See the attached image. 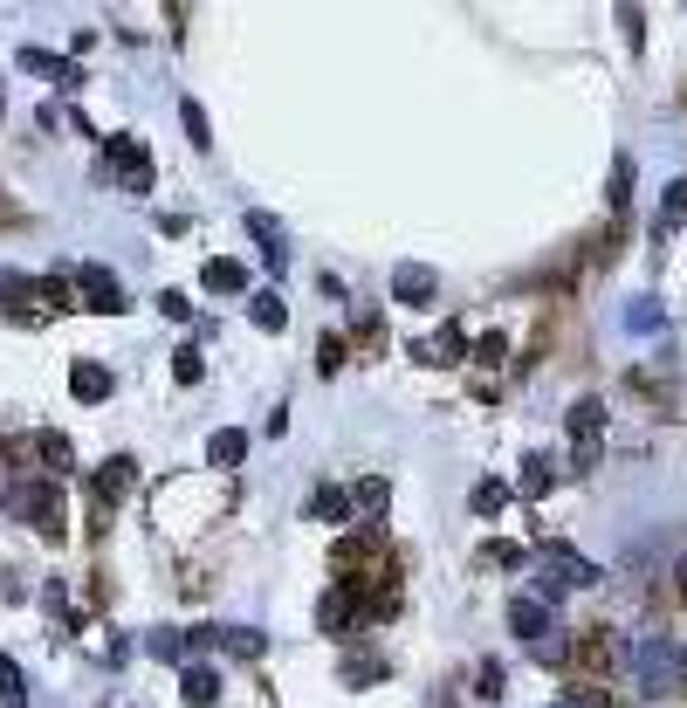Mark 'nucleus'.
<instances>
[{
    "instance_id": "8",
    "label": "nucleus",
    "mask_w": 687,
    "mask_h": 708,
    "mask_svg": "<svg viewBox=\"0 0 687 708\" xmlns=\"http://www.w3.org/2000/svg\"><path fill=\"white\" fill-rule=\"evenodd\" d=\"M110 385H117V378H110V365H97V358H76V365H69V392H76L84 406H104Z\"/></svg>"
},
{
    "instance_id": "33",
    "label": "nucleus",
    "mask_w": 687,
    "mask_h": 708,
    "mask_svg": "<svg viewBox=\"0 0 687 708\" xmlns=\"http://www.w3.org/2000/svg\"><path fill=\"white\" fill-rule=\"evenodd\" d=\"M49 612L62 619V633H76V626H84V619H76V606H69V592H62V584H49Z\"/></svg>"
},
{
    "instance_id": "11",
    "label": "nucleus",
    "mask_w": 687,
    "mask_h": 708,
    "mask_svg": "<svg viewBox=\"0 0 687 708\" xmlns=\"http://www.w3.org/2000/svg\"><path fill=\"white\" fill-rule=\"evenodd\" d=\"M310 517H316V523H351L357 502H351V489H337V482H316V489H310Z\"/></svg>"
},
{
    "instance_id": "38",
    "label": "nucleus",
    "mask_w": 687,
    "mask_h": 708,
    "mask_svg": "<svg viewBox=\"0 0 687 708\" xmlns=\"http://www.w3.org/2000/svg\"><path fill=\"white\" fill-rule=\"evenodd\" d=\"M474 695H489V701H495V695H502V667H481V681H474Z\"/></svg>"
},
{
    "instance_id": "20",
    "label": "nucleus",
    "mask_w": 687,
    "mask_h": 708,
    "mask_svg": "<svg viewBox=\"0 0 687 708\" xmlns=\"http://www.w3.org/2000/svg\"><path fill=\"white\" fill-rule=\"evenodd\" d=\"M220 647H227L234 660H262V653H268V640L255 633V626H227V633H220Z\"/></svg>"
},
{
    "instance_id": "7",
    "label": "nucleus",
    "mask_w": 687,
    "mask_h": 708,
    "mask_svg": "<svg viewBox=\"0 0 687 708\" xmlns=\"http://www.w3.org/2000/svg\"><path fill=\"white\" fill-rule=\"evenodd\" d=\"M179 701H186V708H214V701H220V667H207V660L179 667Z\"/></svg>"
},
{
    "instance_id": "1",
    "label": "nucleus",
    "mask_w": 687,
    "mask_h": 708,
    "mask_svg": "<svg viewBox=\"0 0 687 708\" xmlns=\"http://www.w3.org/2000/svg\"><path fill=\"white\" fill-rule=\"evenodd\" d=\"M626 667H632V688L639 695H680L687 688V653L667 640V633H632V647H626Z\"/></svg>"
},
{
    "instance_id": "14",
    "label": "nucleus",
    "mask_w": 687,
    "mask_h": 708,
    "mask_svg": "<svg viewBox=\"0 0 687 708\" xmlns=\"http://www.w3.org/2000/svg\"><path fill=\"white\" fill-rule=\"evenodd\" d=\"M248 234L262 242V255H268V268H275V275L289 268V234H282V220H268V214H248Z\"/></svg>"
},
{
    "instance_id": "24",
    "label": "nucleus",
    "mask_w": 687,
    "mask_h": 708,
    "mask_svg": "<svg viewBox=\"0 0 687 708\" xmlns=\"http://www.w3.org/2000/svg\"><path fill=\"white\" fill-rule=\"evenodd\" d=\"M179 125H186V138H193V145H199V151H207V145H214V125H207V110H199V104H193V97H186V104H179Z\"/></svg>"
},
{
    "instance_id": "29",
    "label": "nucleus",
    "mask_w": 687,
    "mask_h": 708,
    "mask_svg": "<svg viewBox=\"0 0 687 708\" xmlns=\"http://www.w3.org/2000/svg\"><path fill=\"white\" fill-rule=\"evenodd\" d=\"M316 372H323V378H331V372H344V337H331V331H323V344H316Z\"/></svg>"
},
{
    "instance_id": "17",
    "label": "nucleus",
    "mask_w": 687,
    "mask_h": 708,
    "mask_svg": "<svg viewBox=\"0 0 687 708\" xmlns=\"http://www.w3.org/2000/svg\"><path fill=\"white\" fill-rule=\"evenodd\" d=\"M509 502H516V489H509V482H495V475H481V482H474V495H468L474 517H502Z\"/></svg>"
},
{
    "instance_id": "25",
    "label": "nucleus",
    "mask_w": 687,
    "mask_h": 708,
    "mask_svg": "<svg viewBox=\"0 0 687 708\" xmlns=\"http://www.w3.org/2000/svg\"><path fill=\"white\" fill-rule=\"evenodd\" d=\"M550 482H557V468H550L543 454H530V461H522V482H516V489H522V495H543Z\"/></svg>"
},
{
    "instance_id": "30",
    "label": "nucleus",
    "mask_w": 687,
    "mask_h": 708,
    "mask_svg": "<svg viewBox=\"0 0 687 708\" xmlns=\"http://www.w3.org/2000/svg\"><path fill=\"white\" fill-rule=\"evenodd\" d=\"M379 675H385V667H379V660H365V653H357V660H344V688H372Z\"/></svg>"
},
{
    "instance_id": "40",
    "label": "nucleus",
    "mask_w": 687,
    "mask_h": 708,
    "mask_svg": "<svg viewBox=\"0 0 687 708\" xmlns=\"http://www.w3.org/2000/svg\"><path fill=\"white\" fill-rule=\"evenodd\" d=\"M680 606H687V558H680Z\"/></svg>"
},
{
    "instance_id": "26",
    "label": "nucleus",
    "mask_w": 687,
    "mask_h": 708,
    "mask_svg": "<svg viewBox=\"0 0 687 708\" xmlns=\"http://www.w3.org/2000/svg\"><path fill=\"white\" fill-rule=\"evenodd\" d=\"M131 475H138V468H131V461H110V468H104V475H97V495H104V502H117V495H125V489H131Z\"/></svg>"
},
{
    "instance_id": "18",
    "label": "nucleus",
    "mask_w": 687,
    "mask_h": 708,
    "mask_svg": "<svg viewBox=\"0 0 687 708\" xmlns=\"http://www.w3.org/2000/svg\"><path fill=\"white\" fill-rule=\"evenodd\" d=\"M207 461L214 468H241V461H248V434H241V426H220V434L207 441Z\"/></svg>"
},
{
    "instance_id": "13",
    "label": "nucleus",
    "mask_w": 687,
    "mask_h": 708,
    "mask_svg": "<svg viewBox=\"0 0 687 708\" xmlns=\"http://www.w3.org/2000/svg\"><path fill=\"white\" fill-rule=\"evenodd\" d=\"M550 564H557V578L571 584V592H578V584H598V564H585L571 543H550V550H543V571H550Z\"/></svg>"
},
{
    "instance_id": "2",
    "label": "nucleus",
    "mask_w": 687,
    "mask_h": 708,
    "mask_svg": "<svg viewBox=\"0 0 687 708\" xmlns=\"http://www.w3.org/2000/svg\"><path fill=\"white\" fill-rule=\"evenodd\" d=\"M509 626H516V640L530 647L543 667H557V660H571V633L557 626V606H543V599H530L522 592L516 606H509Z\"/></svg>"
},
{
    "instance_id": "19",
    "label": "nucleus",
    "mask_w": 687,
    "mask_h": 708,
    "mask_svg": "<svg viewBox=\"0 0 687 708\" xmlns=\"http://www.w3.org/2000/svg\"><path fill=\"white\" fill-rule=\"evenodd\" d=\"M35 454H42V468H49V475H69V468H76L69 434H35Z\"/></svg>"
},
{
    "instance_id": "32",
    "label": "nucleus",
    "mask_w": 687,
    "mask_h": 708,
    "mask_svg": "<svg viewBox=\"0 0 687 708\" xmlns=\"http://www.w3.org/2000/svg\"><path fill=\"white\" fill-rule=\"evenodd\" d=\"M158 317H166V324H186V317H193V303H186L179 289H158Z\"/></svg>"
},
{
    "instance_id": "37",
    "label": "nucleus",
    "mask_w": 687,
    "mask_h": 708,
    "mask_svg": "<svg viewBox=\"0 0 687 708\" xmlns=\"http://www.w3.org/2000/svg\"><path fill=\"white\" fill-rule=\"evenodd\" d=\"M660 214H687V179H674V186H667V200H660Z\"/></svg>"
},
{
    "instance_id": "3",
    "label": "nucleus",
    "mask_w": 687,
    "mask_h": 708,
    "mask_svg": "<svg viewBox=\"0 0 687 708\" xmlns=\"http://www.w3.org/2000/svg\"><path fill=\"white\" fill-rule=\"evenodd\" d=\"M365 619H379V599H372V584H365V578H337L331 592L316 599V626H323V633H331V640L357 633V626H365Z\"/></svg>"
},
{
    "instance_id": "41",
    "label": "nucleus",
    "mask_w": 687,
    "mask_h": 708,
    "mask_svg": "<svg viewBox=\"0 0 687 708\" xmlns=\"http://www.w3.org/2000/svg\"><path fill=\"white\" fill-rule=\"evenodd\" d=\"M550 708H578V701H571V695H563V701H550Z\"/></svg>"
},
{
    "instance_id": "36",
    "label": "nucleus",
    "mask_w": 687,
    "mask_h": 708,
    "mask_svg": "<svg viewBox=\"0 0 687 708\" xmlns=\"http://www.w3.org/2000/svg\"><path fill=\"white\" fill-rule=\"evenodd\" d=\"M502 344H509L502 331H489V337H474V358H481V365H502Z\"/></svg>"
},
{
    "instance_id": "10",
    "label": "nucleus",
    "mask_w": 687,
    "mask_h": 708,
    "mask_svg": "<svg viewBox=\"0 0 687 708\" xmlns=\"http://www.w3.org/2000/svg\"><path fill=\"white\" fill-rule=\"evenodd\" d=\"M420 365H461L468 358V337H461V324H440L433 337H420V351H413Z\"/></svg>"
},
{
    "instance_id": "34",
    "label": "nucleus",
    "mask_w": 687,
    "mask_h": 708,
    "mask_svg": "<svg viewBox=\"0 0 687 708\" xmlns=\"http://www.w3.org/2000/svg\"><path fill=\"white\" fill-rule=\"evenodd\" d=\"M199 372H207V365H199V351L186 344V351H179V358H173V378H179V385H199Z\"/></svg>"
},
{
    "instance_id": "6",
    "label": "nucleus",
    "mask_w": 687,
    "mask_h": 708,
    "mask_svg": "<svg viewBox=\"0 0 687 708\" xmlns=\"http://www.w3.org/2000/svg\"><path fill=\"white\" fill-rule=\"evenodd\" d=\"M76 283H84V309H97V317H125L131 309V296H125V283H117L110 268H76Z\"/></svg>"
},
{
    "instance_id": "31",
    "label": "nucleus",
    "mask_w": 687,
    "mask_h": 708,
    "mask_svg": "<svg viewBox=\"0 0 687 708\" xmlns=\"http://www.w3.org/2000/svg\"><path fill=\"white\" fill-rule=\"evenodd\" d=\"M351 502H357V509H379V502H385V475H365V482H351Z\"/></svg>"
},
{
    "instance_id": "15",
    "label": "nucleus",
    "mask_w": 687,
    "mask_h": 708,
    "mask_svg": "<svg viewBox=\"0 0 687 708\" xmlns=\"http://www.w3.org/2000/svg\"><path fill=\"white\" fill-rule=\"evenodd\" d=\"M563 434H571L578 448H591V441L605 434V400H578L571 413H563Z\"/></svg>"
},
{
    "instance_id": "5",
    "label": "nucleus",
    "mask_w": 687,
    "mask_h": 708,
    "mask_svg": "<svg viewBox=\"0 0 687 708\" xmlns=\"http://www.w3.org/2000/svg\"><path fill=\"white\" fill-rule=\"evenodd\" d=\"M104 166L117 173V186H125V193H145L151 186V151L138 138H110L104 145Z\"/></svg>"
},
{
    "instance_id": "16",
    "label": "nucleus",
    "mask_w": 687,
    "mask_h": 708,
    "mask_svg": "<svg viewBox=\"0 0 687 708\" xmlns=\"http://www.w3.org/2000/svg\"><path fill=\"white\" fill-rule=\"evenodd\" d=\"M14 62H21L28 76H42V83H62V90L76 83V62H69V56H49V49H21Z\"/></svg>"
},
{
    "instance_id": "21",
    "label": "nucleus",
    "mask_w": 687,
    "mask_h": 708,
    "mask_svg": "<svg viewBox=\"0 0 687 708\" xmlns=\"http://www.w3.org/2000/svg\"><path fill=\"white\" fill-rule=\"evenodd\" d=\"M248 317H255V331H282V324H289V303H282V296H268V289H262V296L248 303Z\"/></svg>"
},
{
    "instance_id": "28",
    "label": "nucleus",
    "mask_w": 687,
    "mask_h": 708,
    "mask_svg": "<svg viewBox=\"0 0 687 708\" xmlns=\"http://www.w3.org/2000/svg\"><path fill=\"white\" fill-rule=\"evenodd\" d=\"M626 324H632V331H660L667 317H660V303H654V296H632V303H626Z\"/></svg>"
},
{
    "instance_id": "27",
    "label": "nucleus",
    "mask_w": 687,
    "mask_h": 708,
    "mask_svg": "<svg viewBox=\"0 0 687 708\" xmlns=\"http://www.w3.org/2000/svg\"><path fill=\"white\" fill-rule=\"evenodd\" d=\"M474 564L509 571V564H522V543H509V537H502V543H481V550H474Z\"/></svg>"
},
{
    "instance_id": "39",
    "label": "nucleus",
    "mask_w": 687,
    "mask_h": 708,
    "mask_svg": "<svg viewBox=\"0 0 687 708\" xmlns=\"http://www.w3.org/2000/svg\"><path fill=\"white\" fill-rule=\"evenodd\" d=\"M619 28H626V42H639V35H646V21H639V8H619Z\"/></svg>"
},
{
    "instance_id": "23",
    "label": "nucleus",
    "mask_w": 687,
    "mask_h": 708,
    "mask_svg": "<svg viewBox=\"0 0 687 708\" xmlns=\"http://www.w3.org/2000/svg\"><path fill=\"white\" fill-rule=\"evenodd\" d=\"M605 200H612V214H626V200H632V159H626V151L612 159V186H605Z\"/></svg>"
},
{
    "instance_id": "22",
    "label": "nucleus",
    "mask_w": 687,
    "mask_h": 708,
    "mask_svg": "<svg viewBox=\"0 0 687 708\" xmlns=\"http://www.w3.org/2000/svg\"><path fill=\"white\" fill-rule=\"evenodd\" d=\"M0 701H8V708H28V681H21L14 653H0Z\"/></svg>"
},
{
    "instance_id": "12",
    "label": "nucleus",
    "mask_w": 687,
    "mask_h": 708,
    "mask_svg": "<svg viewBox=\"0 0 687 708\" xmlns=\"http://www.w3.org/2000/svg\"><path fill=\"white\" fill-rule=\"evenodd\" d=\"M433 289H440L433 268H420V262H399V268H392V296H399V303L420 309V303H433Z\"/></svg>"
},
{
    "instance_id": "4",
    "label": "nucleus",
    "mask_w": 687,
    "mask_h": 708,
    "mask_svg": "<svg viewBox=\"0 0 687 708\" xmlns=\"http://www.w3.org/2000/svg\"><path fill=\"white\" fill-rule=\"evenodd\" d=\"M8 509H14L28 530L62 537V489H56V475H14L8 482Z\"/></svg>"
},
{
    "instance_id": "35",
    "label": "nucleus",
    "mask_w": 687,
    "mask_h": 708,
    "mask_svg": "<svg viewBox=\"0 0 687 708\" xmlns=\"http://www.w3.org/2000/svg\"><path fill=\"white\" fill-rule=\"evenodd\" d=\"M145 647H151V653H158V660H179V647H186V640H179V633H173V626H158V633H151V640H145Z\"/></svg>"
},
{
    "instance_id": "9",
    "label": "nucleus",
    "mask_w": 687,
    "mask_h": 708,
    "mask_svg": "<svg viewBox=\"0 0 687 708\" xmlns=\"http://www.w3.org/2000/svg\"><path fill=\"white\" fill-rule=\"evenodd\" d=\"M199 289H207V296H241V289H248V262L214 255L207 268H199Z\"/></svg>"
}]
</instances>
